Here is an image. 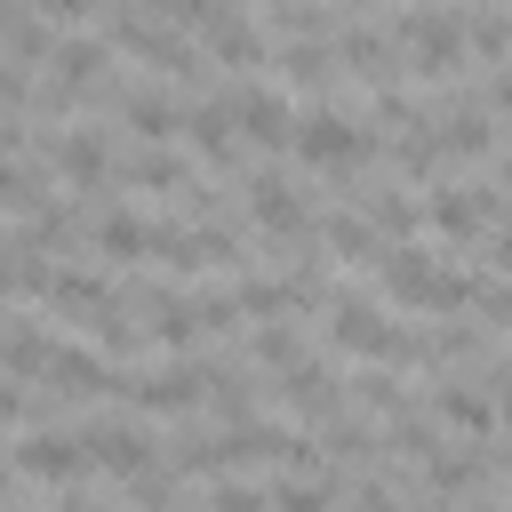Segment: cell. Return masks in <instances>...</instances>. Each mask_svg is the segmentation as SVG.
I'll use <instances>...</instances> for the list:
<instances>
[{"label":"cell","instance_id":"obj_1","mask_svg":"<svg viewBox=\"0 0 512 512\" xmlns=\"http://www.w3.org/2000/svg\"><path fill=\"white\" fill-rule=\"evenodd\" d=\"M376 272H384L392 304H408V312H456V304H472V288H480L472 272H448V264H432L416 240H384Z\"/></svg>","mask_w":512,"mask_h":512},{"label":"cell","instance_id":"obj_2","mask_svg":"<svg viewBox=\"0 0 512 512\" xmlns=\"http://www.w3.org/2000/svg\"><path fill=\"white\" fill-rule=\"evenodd\" d=\"M336 344L360 352V360H392V368H416V360H424V336L392 328V320H384L376 304H360V296H336Z\"/></svg>","mask_w":512,"mask_h":512},{"label":"cell","instance_id":"obj_3","mask_svg":"<svg viewBox=\"0 0 512 512\" xmlns=\"http://www.w3.org/2000/svg\"><path fill=\"white\" fill-rule=\"evenodd\" d=\"M288 144H296V160H312V168H352V160H368V128H352V120L328 112V104H312L304 120H288Z\"/></svg>","mask_w":512,"mask_h":512},{"label":"cell","instance_id":"obj_4","mask_svg":"<svg viewBox=\"0 0 512 512\" xmlns=\"http://www.w3.org/2000/svg\"><path fill=\"white\" fill-rule=\"evenodd\" d=\"M112 40H120L128 56H144L152 72H176V80H192V72H200V48H192L176 24H144V16H120V24H112Z\"/></svg>","mask_w":512,"mask_h":512},{"label":"cell","instance_id":"obj_5","mask_svg":"<svg viewBox=\"0 0 512 512\" xmlns=\"http://www.w3.org/2000/svg\"><path fill=\"white\" fill-rule=\"evenodd\" d=\"M496 208H504V200H496V176H480L472 192L440 184V192L424 200V224H432V232H448V240H472L480 224H496Z\"/></svg>","mask_w":512,"mask_h":512},{"label":"cell","instance_id":"obj_6","mask_svg":"<svg viewBox=\"0 0 512 512\" xmlns=\"http://www.w3.org/2000/svg\"><path fill=\"white\" fill-rule=\"evenodd\" d=\"M120 392H136L144 416H184V408L208 400V368H200V360H176V368H160V376H128Z\"/></svg>","mask_w":512,"mask_h":512},{"label":"cell","instance_id":"obj_7","mask_svg":"<svg viewBox=\"0 0 512 512\" xmlns=\"http://www.w3.org/2000/svg\"><path fill=\"white\" fill-rule=\"evenodd\" d=\"M80 448H88V464H104V472H120V480L152 464V432H144V424H120V416L80 424Z\"/></svg>","mask_w":512,"mask_h":512},{"label":"cell","instance_id":"obj_8","mask_svg":"<svg viewBox=\"0 0 512 512\" xmlns=\"http://www.w3.org/2000/svg\"><path fill=\"white\" fill-rule=\"evenodd\" d=\"M40 384H48L56 400L120 392V376H112V368H104V352H88V344H56V352H48V368H40Z\"/></svg>","mask_w":512,"mask_h":512},{"label":"cell","instance_id":"obj_9","mask_svg":"<svg viewBox=\"0 0 512 512\" xmlns=\"http://www.w3.org/2000/svg\"><path fill=\"white\" fill-rule=\"evenodd\" d=\"M48 160H56V176H64L72 192H96V184L112 176V144H104V128H72V136H56Z\"/></svg>","mask_w":512,"mask_h":512},{"label":"cell","instance_id":"obj_10","mask_svg":"<svg viewBox=\"0 0 512 512\" xmlns=\"http://www.w3.org/2000/svg\"><path fill=\"white\" fill-rule=\"evenodd\" d=\"M288 120H296V112H288L280 88H240V96H232V128H240L248 144H264V152L288 144Z\"/></svg>","mask_w":512,"mask_h":512},{"label":"cell","instance_id":"obj_11","mask_svg":"<svg viewBox=\"0 0 512 512\" xmlns=\"http://www.w3.org/2000/svg\"><path fill=\"white\" fill-rule=\"evenodd\" d=\"M248 216H256L272 240H304V232H312V216H304V200H296L288 176H256V184H248Z\"/></svg>","mask_w":512,"mask_h":512},{"label":"cell","instance_id":"obj_12","mask_svg":"<svg viewBox=\"0 0 512 512\" xmlns=\"http://www.w3.org/2000/svg\"><path fill=\"white\" fill-rule=\"evenodd\" d=\"M16 464L32 480H80L88 472V448H80V432H24L16 440Z\"/></svg>","mask_w":512,"mask_h":512},{"label":"cell","instance_id":"obj_13","mask_svg":"<svg viewBox=\"0 0 512 512\" xmlns=\"http://www.w3.org/2000/svg\"><path fill=\"white\" fill-rule=\"evenodd\" d=\"M200 40H208V56H216V64H240V72H248V64H272V40H264L240 8H224L216 24H200Z\"/></svg>","mask_w":512,"mask_h":512},{"label":"cell","instance_id":"obj_14","mask_svg":"<svg viewBox=\"0 0 512 512\" xmlns=\"http://www.w3.org/2000/svg\"><path fill=\"white\" fill-rule=\"evenodd\" d=\"M432 416H440V424H456V432H472V440H496V400H488V384L472 392V384H456V376H448V384L432 392Z\"/></svg>","mask_w":512,"mask_h":512},{"label":"cell","instance_id":"obj_15","mask_svg":"<svg viewBox=\"0 0 512 512\" xmlns=\"http://www.w3.org/2000/svg\"><path fill=\"white\" fill-rule=\"evenodd\" d=\"M280 392H288V408H296V416H344V392H336V376H328L320 360L280 368Z\"/></svg>","mask_w":512,"mask_h":512},{"label":"cell","instance_id":"obj_16","mask_svg":"<svg viewBox=\"0 0 512 512\" xmlns=\"http://www.w3.org/2000/svg\"><path fill=\"white\" fill-rule=\"evenodd\" d=\"M104 64H112V48L104 40H48V72H56V88H96L104 80Z\"/></svg>","mask_w":512,"mask_h":512},{"label":"cell","instance_id":"obj_17","mask_svg":"<svg viewBox=\"0 0 512 512\" xmlns=\"http://www.w3.org/2000/svg\"><path fill=\"white\" fill-rule=\"evenodd\" d=\"M176 136H192L200 144V160H216V168H232V104H192V112H176Z\"/></svg>","mask_w":512,"mask_h":512},{"label":"cell","instance_id":"obj_18","mask_svg":"<svg viewBox=\"0 0 512 512\" xmlns=\"http://www.w3.org/2000/svg\"><path fill=\"white\" fill-rule=\"evenodd\" d=\"M320 248H328V256H344V264H376V256H384V232H376L368 216L336 208V216H320Z\"/></svg>","mask_w":512,"mask_h":512},{"label":"cell","instance_id":"obj_19","mask_svg":"<svg viewBox=\"0 0 512 512\" xmlns=\"http://www.w3.org/2000/svg\"><path fill=\"white\" fill-rule=\"evenodd\" d=\"M120 120H128L144 144H168V136H176V104H168L160 88H136V96H120Z\"/></svg>","mask_w":512,"mask_h":512},{"label":"cell","instance_id":"obj_20","mask_svg":"<svg viewBox=\"0 0 512 512\" xmlns=\"http://www.w3.org/2000/svg\"><path fill=\"white\" fill-rule=\"evenodd\" d=\"M96 256H104V264L152 256V224H144V216H104V224H96Z\"/></svg>","mask_w":512,"mask_h":512},{"label":"cell","instance_id":"obj_21","mask_svg":"<svg viewBox=\"0 0 512 512\" xmlns=\"http://www.w3.org/2000/svg\"><path fill=\"white\" fill-rule=\"evenodd\" d=\"M112 296H120V288H112L104 272H56V280H48V304H56V312H104Z\"/></svg>","mask_w":512,"mask_h":512},{"label":"cell","instance_id":"obj_22","mask_svg":"<svg viewBox=\"0 0 512 512\" xmlns=\"http://www.w3.org/2000/svg\"><path fill=\"white\" fill-rule=\"evenodd\" d=\"M48 352H56V344H48V328L16 320V328L0 336V376H40V368H48Z\"/></svg>","mask_w":512,"mask_h":512},{"label":"cell","instance_id":"obj_23","mask_svg":"<svg viewBox=\"0 0 512 512\" xmlns=\"http://www.w3.org/2000/svg\"><path fill=\"white\" fill-rule=\"evenodd\" d=\"M272 496V512H336V472H296V480H280V488H264Z\"/></svg>","mask_w":512,"mask_h":512},{"label":"cell","instance_id":"obj_24","mask_svg":"<svg viewBox=\"0 0 512 512\" xmlns=\"http://www.w3.org/2000/svg\"><path fill=\"white\" fill-rule=\"evenodd\" d=\"M280 72H288L296 88H328V80H336V56H328V40H288V48H280Z\"/></svg>","mask_w":512,"mask_h":512},{"label":"cell","instance_id":"obj_25","mask_svg":"<svg viewBox=\"0 0 512 512\" xmlns=\"http://www.w3.org/2000/svg\"><path fill=\"white\" fill-rule=\"evenodd\" d=\"M128 184H144V192H184L192 168H184L176 152H136V160H128Z\"/></svg>","mask_w":512,"mask_h":512},{"label":"cell","instance_id":"obj_26","mask_svg":"<svg viewBox=\"0 0 512 512\" xmlns=\"http://www.w3.org/2000/svg\"><path fill=\"white\" fill-rule=\"evenodd\" d=\"M40 200H48L40 168H24V160H0V208H8V216H32Z\"/></svg>","mask_w":512,"mask_h":512},{"label":"cell","instance_id":"obj_27","mask_svg":"<svg viewBox=\"0 0 512 512\" xmlns=\"http://www.w3.org/2000/svg\"><path fill=\"white\" fill-rule=\"evenodd\" d=\"M368 224H376L384 240H408V232L424 224V208H416V200H400V192H368Z\"/></svg>","mask_w":512,"mask_h":512},{"label":"cell","instance_id":"obj_28","mask_svg":"<svg viewBox=\"0 0 512 512\" xmlns=\"http://www.w3.org/2000/svg\"><path fill=\"white\" fill-rule=\"evenodd\" d=\"M256 360H264V368H296V360H304L296 320H264V328H256Z\"/></svg>","mask_w":512,"mask_h":512},{"label":"cell","instance_id":"obj_29","mask_svg":"<svg viewBox=\"0 0 512 512\" xmlns=\"http://www.w3.org/2000/svg\"><path fill=\"white\" fill-rule=\"evenodd\" d=\"M464 48H472L480 64H496V56H504V16H496V0H480V8H472V24H464Z\"/></svg>","mask_w":512,"mask_h":512},{"label":"cell","instance_id":"obj_30","mask_svg":"<svg viewBox=\"0 0 512 512\" xmlns=\"http://www.w3.org/2000/svg\"><path fill=\"white\" fill-rule=\"evenodd\" d=\"M144 8H152L160 24H176V32H200V24H216L232 0H144Z\"/></svg>","mask_w":512,"mask_h":512},{"label":"cell","instance_id":"obj_31","mask_svg":"<svg viewBox=\"0 0 512 512\" xmlns=\"http://www.w3.org/2000/svg\"><path fill=\"white\" fill-rule=\"evenodd\" d=\"M0 48H8V56H48L40 16H16V8H8V16H0Z\"/></svg>","mask_w":512,"mask_h":512},{"label":"cell","instance_id":"obj_32","mask_svg":"<svg viewBox=\"0 0 512 512\" xmlns=\"http://www.w3.org/2000/svg\"><path fill=\"white\" fill-rule=\"evenodd\" d=\"M208 512H272V496L264 488H240V480H216L208 488Z\"/></svg>","mask_w":512,"mask_h":512},{"label":"cell","instance_id":"obj_33","mask_svg":"<svg viewBox=\"0 0 512 512\" xmlns=\"http://www.w3.org/2000/svg\"><path fill=\"white\" fill-rule=\"evenodd\" d=\"M40 24H72V16H88V0H24Z\"/></svg>","mask_w":512,"mask_h":512},{"label":"cell","instance_id":"obj_34","mask_svg":"<svg viewBox=\"0 0 512 512\" xmlns=\"http://www.w3.org/2000/svg\"><path fill=\"white\" fill-rule=\"evenodd\" d=\"M16 104H24V72H16V64H0V120H8Z\"/></svg>","mask_w":512,"mask_h":512},{"label":"cell","instance_id":"obj_35","mask_svg":"<svg viewBox=\"0 0 512 512\" xmlns=\"http://www.w3.org/2000/svg\"><path fill=\"white\" fill-rule=\"evenodd\" d=\"M24 416V392H16V376H0V424H16Z\"/></svg>","mask_w":512,"mask_h":512},{"label":"cell","instance_id":"obj_36","mask_svg":"<svg viewBox=\"0 0 512 512\" xmlns=\"http://www.w3.org/2000/svg\"><path fill=\"white\" fill-rule=\"evenodd\" d=\"M352 512H400V504H392L384 488H360V504H352Z\"/></svg>","mask_w":512,"mask_h":512},{"label":"cell","instance_id":"obj_37","mask_svg":"<svg viewBox=\"0 0 512 512\" xmlns=\"http://www.w3.org/2000/svg\"><path fill=\"white\" fill-rule=\"evenodd\" d=\"M64 512H96V504H64Z\"/></svg>","mask_w":512,"mask_h":512}]
</instances>
